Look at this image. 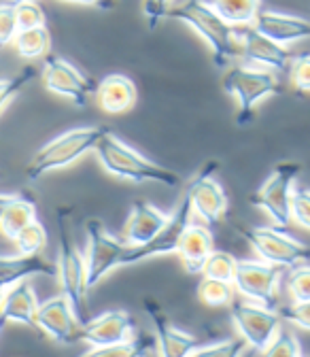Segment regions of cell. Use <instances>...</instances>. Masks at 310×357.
Here are the masks:
<instances>
[{"label":"cell","mask_w":310,"mask_h":357,"mask_svg":"<svg viewBox=\"0 0 310 357\" xmlns=\"http://www.w3.org/2000/svg\"><path fill=\"white\" fill-rule=\"evenodd\" d=\"M172 3H174V0H145L143 13H145L149 30H155L162 24V20L168 17V11L172 9Z\"/></svg>","instance_id":"obj_39"},{"label":"cell","mask_w":310,"mask_h":357,"mask_svg":"<svg viewBox=\"0 0 310 357\" xmlns=\"http://www.w3.org/2000/svg\"><path fill=\"white\" fill-rule=\"evenodd\" d=\"M115 5H117V0H96V7H100V9H104V11L115 9Z\"/></svg>","instance_id":"obj_42"},{"label":"cell","mask_w":310,"mask_h":357,"mask_svg":"<svg viewBox=\"0 0 310 357\" xmlns=\"http://www.w3.org/2000/svg\"><path fill=\"white\" fill-rule=\"evenodd\" d=\"M134 328V319L125 310H107L102 315L81 324V338L90 344V349H98L127 340Z\"/></svg>","instance_id":"obj_16"},{"label":"cell","mask_w":310,"mask_h":357,"mask_svg":"<svg viewBox=\"0 0 310 357\" xmlns=\"http://www.w3.org/2000/svg\"><path fill=\"white\" fill-rule=\"evenodd\" d=\"M15 34H17L15 5H0V47L13 43Z\"/></svg>","instance_id":"obj_40"},{"label":"cell","mask_w":310,"mask_h":357,"mask_svg":"<svg viewBox=\"0 0 310 357\" xmlns=\"http://www.w3.org/2000/svg\"><path fill=\"white\" fill-rule=\"evenodd\" d=\"M36 219V206L34 202L22 198V196H15V200L7 206L3 219H0V232H3L7 238H15V234L28 226V223Z\"/></svg>","instance_id":"obj_26"},{"label":"cell","mask_w":310,"mask_h":357,"mask_svg":"<svg viewBox=\"0 0 310 357\" xmlns=\"http://www.w3.org/2000/svg\"><path fill=\"white\" fill-rule=\"evenodd\" d=\"M153 351L149 340H141V338H127L123 342H115V344H109V347H98V349H90L87 355L92 357H130V355H143V353H149Z\"/></svg>","instance_id":"obj_30"},{"label":"cell","mask_w":310,"mask_h":357,"mask_svg":"<svg viewBox=\"0 0 310 357\" xmlns=\"http://www.w3.org/2000/svg\"><path fill=\"white\" fill-rule=\"evenodd\" d=\"M42 58H45V62H42L40 79L49 92L72 100L77 107L90 105V98L96 94V87H98V85H94L92 79H87L77 66H72L70 62H66L60 56L47 54Z\"/></svg>","instance_id":"obj_10"},{"label":"cell","mask_w":310,"mask_h":357,"mask_svg":"<svg viewBox=\"0 0 310 357\" xmlns=\"http://www.w3.org/2000/svg\"><path fill=\"white\" fill-rule=\"evenodd\" d=\"M87 257H85V283L87 289L96 287L104 281L115 268H121V255L127 249V243L117 241L100 219H87Z\"/></svg>","instance_id":"obj_6"},{"label":"cell","mask_w":310,"mask_h":357,"mask_svg":"<svg viewBox=\"0 0 310 357\" xmlns=\"http://www.w3.org/2000/svg\"><path fill=\"white\" fill-rule=\"evenodd\" d=\"M230 315H232V321H234L240 338L247 344H251L253 349H257L259 353L268 347V342L274 338V334L281 328L279 312L272 310L270 306H263V304L257 306V304L232 300Z\"/></svg>","instance_id":"obj_12"},{"label":"cell","mask_w":310,"mask_h":357,"mask_svg":"<svg viewBox=\"0 0 310 357\" xmlns=\"http://www.w3.org/2000/svg\"><path fill=\"white\" fill-rule=\"evenodd\" d=\"M289 215L302 228H310V194L308 190H291L289 196Z\"/></svg>","instance_id":"obj_36"},{"label":"cell","mask_w":310,"mask_h":357,"mask_svg":"<svg viewBox=\"0 0 310 357\" xmlns=\"http://www.w3.org/2000/svg\"><path fill=\"white\" fill-rule=\"evenodd\" d=\"M5 291H7V287H5V285H0V304H3V298H5Z\"/></svg>","instance_id":"obj_44"},{"label":"cell","mask_w":310,"mask_h":357,"mask_svg":"<svg viewBox=\"0 0 310 357\" xmlns=\"http://www.w3.org/2000/svg\"><path fill=\"white\" fill-rule=\"evenodd\" d=\"M96 94H98V105L104 113L109 115H119L125 113L134 107L137 102V85L130 77L125 75H107L98 87H96Z\"/></svg>","instance_id":"obj_21"},{"label":"cell","mask_w":310,"mask_h":357,"mask_svg":"<svg viewBox=\"0 0 310 357\" xmlns=\"http://www.w3.org/2000/svg\"><path fill=\"white\" fill-rule=\"evenodd\" d=\"M217 162H208L187 188V198L192 202V213L202 217L208 223H217L228 211V196L215 181Z\"/></svg>","instance_id":"obj_13"},{"label":"cell","mask_w":310,"mask_h":357,"mask_svg":"<svg viewBox=\"0 0 310 357\" xmlns=\"http://www.w3.org/2000/svg\"><path fill=\"white\" fill-rule=\"evenodd\" d=\"M234 28L240 45V58L247 64L272 68V70H285L289 66L291 54L285 50V45H279L265 34L257 32L251 24L234 26Z\"/></svg>","instance_id":"obj_14"},{"label":"cell","mask_w":310,"mask_h":357,"mask_svg":"<svg viewBox=\"0 0 310 357\" xmlns=\"http://www.w3.org/2000/svg\"><path fill=\"white\" fill-rule=\"evenodd\" d=\"M20 3H26V0H11V5H20Z\"/></svg>","instance_id":"obj_45"},{"label":"cell","mask_w":310,"mask_h":357,"mask_svg":"<svg viewBox=\"0 0 310 357\" xmlns=\"http://www.w3.org/2000/svg\"><path fill=\"white\" fill-rule=\"evenodd\" d=\"M245 340L242 338H232V340H219L212 344H198L189 355L194 357H234L245 351Z\"/></svg>","instance_id":"obj_32"},{"label":"cell","mask_w":310,"mask_h":357,"mask_svg":"<svg viewBox=\"0 0 310 357\" xmlns=\"http://www.w3.org/2000/svg\"><path fill=\"white\" fill-rule=\"evenodd\" d=\"M34 77H36V73L32 68H26V70H22L20 75H15L11 79H3V81H0V111L7 107Z\"/></svg>","instance_id":"obj_34"},{"label":"cell","mask_w":310,"mask_h":357,"mask_svg":"<svg viewBox=\"0 0 310 357\" xmlns=\"http://www.w3.org/2000/svg\"><path fill=\"white\" fill-rule=\"evenodd\" d=\"M0 176H3V174H0Z\"/></svg>","instance_id":"obj_46"},{"label":"cell","mask_w":310,"mask_h":357,"mask_svg":"<svg viewBox=\"0 0 310 357\" xmlns=\"http://www.w3.org/2000/svg\"><path fill=\"white\" fill-rule=\"evenodd\" d=\"M166 213H162L160 208H155L151 202L147 200H137L132 204L130 217L123 226V238L127 245H145L147 241H151L157 230L164 226L166 221Z\"/></svg>","instance_id":"obj_20"},{"label":"cell","mask_w":310,"mask_h":357,"mask_svg":"<svg viewBox=\"0 0 310 357\" xmlns=\"http://www.w3.org/2000/svg\"><path fill=\"white\" fill-rule=\"evenodd\" d=\"M279 317L300 326L302 330H310V302H291L279 310Z\"/></svg>","instance_id":"obj_38"},{"label":"cell","mask_w":310,"mask_h":357,"mask_svg":"<svg viewBox=\"0 0 310 357\" xmlns=\"http://www.w3.org/2000/svg\"><path fill=\"white\" fill-rule=\"evenodd\" d=\"M224 89L238 100V126H247L253 121L257 105L279 92V79L265 68L230 64L224 75Z\"/></svg>","instance_id":"obj_5"},{"label":"cell","mask_w":310,"mask_h":357,"mask_svg":"<svg viewBox=\"0 0 310 357\" xmlns=\"http://www.w3.org/2000/svg\"><path fill=\"white\" fill-rule=\"evenodd\" d=\"M13 43H15L17 56L26 60H36L49 54L52 36L45 26H36L28 30H17V34L13 36Z\"/></svg>","instance_id":"obj_25"},{"label":"cell","mask_w":310,"mask_h":357,"mask_svg":"<svg viewBox=\"0 0 310 357\" xmlns=\"http://www.w3.org/2000/svg\"><path fill=\"white\" fill-rule=\"evenodd\" d=\"M15 247L20 253L24 255H32V253H42L47 247V232L42 228V223H38L36 219H32L28 226H24L15 238H13Z\"/></svg>","instance_id":"obj_28"},{"label":"cell","mask_w":310,"mask_h":357,"mask_svg":"<svg viewBox=\"0 0 310 357\" xmlns=\"http://www.w3.org/2000/svg\"><path fill=\"white\" fill-rule=\"evenodd\" d=\"M287 294L293 302H310V268L304 264L291 266L287 277Z\"/></svg>","instance_id":"obj_31"},{"label":"cell","mask_w":310,"mask_h":357,"mask_svg":"<svg viewBox=\"0 0 310 357\" xmlns=\"http://www.w3.org/2000/svg\"><path fill=\"white\" fill-rule=\"evenodd\" d=\"M215 13L230 26H247L261 9V0H206Z\"/></svg>","instance_id":"obj_24"},{"label":"cell","mask_w":310,"mask_h":357,"mask_svg":"<svg viewBox=\"0 0 310 357\" xmlns=\"http://www.w3.org/2000/svg\"><path fill=\"white\" fill-rule=\"evenodd\" d=\"M36 308H38L36 294L26 279L9 285L3 298V304H0V328H3V324L11 321V324H22L32 330H38Z\"/></svg>","instance_id":"obj_19"},{"label":"cell","mask_w":310,"mask_h":357,"mask_svg":"<svg viewBox=\"0 0 310 357\" xmlns=\"http://www.w3.org/2000/svg\"><path fill=\"white\" fill-rule=\"evenodd\" d=\"M104 130L107 128H75V130L60 134L54 141H49L28 162L26 166L28 181H38L40 176H45L54 170H60V168H66L75 164L79 158H83L85 153L94 151Z\"/></svg>","instance_id":"obj_4"},{"label":"cell","mask_w":310,"mask_h":357,"mask_svg":"<svg viewBox=\"0 0 310 357\" xmlns=\"http://www.w3.org/2000/svg\"><path fill=\"white\" fill-rule=\"evenodd\" d=\"M279 279H281L279 266L268 264L263 259H247V261H236L232 283L249 300L272 308L279 302Z\"/></svg>","instance_id":"obj_11"},{"label":"cell","mask_w":310,"mask_h":357,"mask_svg":"<svg viewBox=\"0 0 310 357\" xmlns=\"http://www.w3.org/2000/svg\"><path fill=\"white\" fill-rule=\"evenodd\" d=\"M64 3H72V5H96V0H64Z\"/></svg>","instance_id":"obj_43"},{"label":"cell","mask_w":310,"mask_h":357,"mask_svg":"<svg viewBox=\"0 0 310 357\" xmlns=\"http://www.w3.org/2000/svg\"><path fill=\"white\" fill-rule=\"evenodd\" d=\"M236 261L230 253L226 251H210V255L206 257L204 266H202V275L210 277V279H219V281H234V271H236ZM234 285V283H232Z\"/></svg>","instance_id":"obj_29"},{"label":"cell","mask_w":310,"mask_h":357,"mask_svg":"<svg viewBox=\"0 0 310 357\" xmlns=\"http://www.w3.org/2000/svg\"><path fill=\"white\" fill-rule=\"evenodd\" d=\"M198 300L206 306H226L234 300V285L204 277L198 285Z\"/></svg>","instance_id":"obj_27"},{"label":"cell","mask_w":310,"mask_h":357,"mask_svg":"<svg viewBox=\"0 0 310 357\" xmlns=\"http://www.w3.org/2000/svg\"><path fill=\"white\" fill-rule=\"evenodd\" d=\"M242 238L253 247V251L268 264L279 268H291L295 264L308 261V247L279 228H236Z\"/></svg>","instance_id":"obj_9"},{"label":"cell","mask_w":310,"mask_h":357,"mask_svg":"<svg viewBox=\"0 0 310 357\" xmlns=\"http://www.w3.org/2000/svg\"><path fill=\"white\" fill-rule=\"evenodd\" d=\"M289 77L293 87L300 94H308L310 92V56L308 54H300L295 58L289 60Z\"/></svg>","instance_id":"obj_35"},{"label":"cell","mask_w":310,"mask_h":357,"mask_svg":"<svg viewBox=\"0 0 310 357\" xmlns=\"http://www.w3.org/2000/svg\"><path fill=\"white\" fill-rule=\"evenodd\" d=\"M251 26L265 34L268 38H272L279 45H289V43H297L310 36V24L304 17L297 15H287V13H277V11H257V15L253 17Z\"/></svg>","instance_id":"obj_18"},{"label":"cell","mask_w":310,"mask_h":357,"mask_svg":"<svg viewBox=\"0 0 310 357\" xmlns=\"http://www.w3.org/2000/svg\"><path fill=\"white\" fill-rule=\"evenodd\" d=\"M302 166L297 162H281L274 166L272 174L265 178V183L251 196V204L263 208L277 223V228H289V196L300 176Z\"/></svg>","instance_id":"obj_8"},{"label":"cell","mask_w":310,"mask_h":357,"mask_svg":"<svg viewBox=\"0 0 310 357\" xmlns=\"http://www.w3.org/2000/svg\"><path fill=\"white\" fill-rule=\"evenodd\" d=\"M145 310H147V315L153 321V328H155V344H157V351L162 355L183 357V355H189L198 347L196 336L185 334L183 330L172 326L170 319L166 317V312L162 310V306L153 298H147L145 300Z\"/></svg>","instance_id":"obj_17"},{"label":"cell","mask_w":310,"mask_h":357,"mask_svg":"<svg viewBox=\"0 0 310 357\" xmlns=\"http://www.w3.org/2000/svg\"><path fill=\"white\" fill-rule=\"evenodd\" d=\"M72 215L70 206H60L56 211L58 219V264H56V279L60 281L62 296L68 300L75 317L79 324H85L87 319V283H85V257L79 253L68 219Z\"/></svg>","instance_id":"obj_3"},{"label":"cell","mask_w":310,"mask_h":357,"mask_svg":"<svg viewBox=\"0 0 310 357\" xmlns=\"http://www.w3.org/2000/svg\"><path fill=\"white\" fill-rule=\"evenodd\" d=\"M212 251V238H210V232L202 226H189L185 228L181 241H179V247H176V253H179L185 271L196 275L202 271V266L206 261V257L210 255Z\"/></svg>","instance_id":"obj_23"},{"label":"cell","mask_w":310,"mask_h":357,"mask_svg":"<svg viewBox=\"0 0 310 357\" xmlns=\"http://www.w3.org/2000/svg\"><path fill=\"white\" fill-rule=\"evenodd\" d=\"M102 168L119 178L132 183H157L164 188H176L181 183V176L151 162L137 149H132L127 143H123L119 137L107 128L104 134L98 139L94 147Z\"/></svg>","instance_id":"obj_1"},{"label":"cell","mask_w":310,"mask_h":357,"mask_svg":"<svg viewBox=\"0 0 310 357\" xmlns=\"http://www.w3.org/2000/svg\"><path fill=\"white\" fill-rule=\"evenodd\" d=\"M261 355H268V357H300L302 349H300L297 340L291 334H287V332H283L279 328V332L268 342V347L261 351Z\"/></svg>","instance_id":"obj_33"},{"label":"cell","mask_w":310,"mask_h":357,"mask_svg":"<svg viewBox=\"0 0 310 357\" xmlns=\"http://www.w3.org/2000/svg\"><path fill=\"white\" fill-rule=\"evenodd\" d=\"M36 328L60 344H72L81 338V324L62 294L38 304Z\"/></svg>","instance_id":"obj_15"},{"label":"cell","mask_w":310,"mask_h":357,"mask_svg":"<svg viewBox=\"0 0 310 357\" xmlns=\"http://www.w3.org/2000/svg\"><path fill=\"white\" fill-rule=\"evenodd\" d=\"M28 277H49L56 279V264L47 261L40 253L32 255H15V257H0V285H13Z\"/></svg>","instance_id":"obj_22"},{"label":"cell","mask_w":310,"mask_h":357,"mask_svg":"<svg viewBox=\"0 0 310 357\" xmlns=\"http://www.w3.org/2000/svg\"><path fill=\"white\" fill-rule=\"evenodd\" d=\"M168 15L194 28L206 40L219 68H228L236 58H240L236 28L221 20L206 0H185L179 7H172Z\"/></svg>","instance_id":"obj_2"},{"label":"cell","mask_w":310,"mask_h":357,"mask_svg":"<svg viewBox=\"0 0 310 357\" xmlns=\"http://www.w3.org/2000/svg\"><path fill=\"white\" fill-rule=\"evenodd\" d=\"M15 22H17V30L45 26V11L36 3H32V0H26V3L15 5Z\"/></svg>","instance_id":"obj_37"},{"label":"cell","mask_w":310,"mask_h":357,"mask_svg":"<svg viewBox=\"0 0 310 357\" xmlns=\"http://www.w3.org/2000/svg\"><path fill=\"white\" fill-rule=\"evenodd\" d=\"M192 215H194L192 202L185 194L181 202L174 206V211L166 217L164 226L157 230V234L151 241H147L145 245H127L125 253L121 255V266H134L157 255L176 253V247H179L185 228L192 223Z\"/></svg>","instance_id":"obj_7"},{"label":"cell","mask_w":310,"mask_h":357,"mask_svg":"<svg viewBox=\"0 0 310 357\" xmlns=\"http://www.w3.org/2000/svg\"><path fill=\"white\" fill-rule=\"evenodd\" d=\"M15 200V196H7V194H0V219H3V215H5V211H7V206L11 204Z\"/></svg>","instance_id":"obj_41"}]
</instances>
